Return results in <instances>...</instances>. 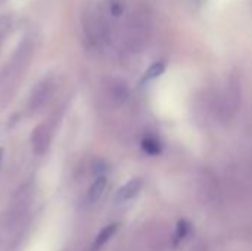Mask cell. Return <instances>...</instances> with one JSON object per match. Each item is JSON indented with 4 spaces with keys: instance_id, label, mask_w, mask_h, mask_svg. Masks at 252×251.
Wrapping results in <instances>:
<instances>
[{
    "instance_id": "cell-1",
    "label": "cell",
    "mask_w": 252,
    "mask_h": 251,
    "mask_svg": "<svg viewBox=\"0 0 252 251\" xmlns=\"http://www.w3.org/2000/svg\"><path fill=\"white\" fill-rule=\"evenodd\" d=\"M111 15L108 13L106 4L102 3H92L84 9L83 13V30L86 34V38L93 46L103 44L111 31Z\"/></svg>"
},
{
    "instance_id": "cell-2",
    "label": "cell",
    "mask_w": 252,
    "mask_h": 251,
    "mask_svg": "<svg viewBox=\"0 0 252 251\" xmlns=\"http://www.w3.org/2000/svg\"><path fill=\"white\" fill-rule=\"evenodd\" d=\"M32 53H34V41L30 38L24 40L15 50V53L12 55V58L9 59L0 75L3 86H12L19 80L21 74H24L25 68L28 67Z\"/></svg>"
},
{
    "instance_id": "cell-3",
    "label": "cell",
    "mask_w": 252,
    "mask_h": 251,
    "mask_svg": "<svg viewBox=\"0 0 252 251\" xmlns=\"http://www.w3.org/2000/svg\"><path fill=\"white\" fill-rule=\"evenodd\" d=\"M53 93H55V83L52 80H43L41 83H38L35 86V89H32V93H31L30 102H28V108L31 111L40 109L50 101Z\"/></svg>"
},
{
    "instance_id": "cell-4",
    "label": "cell",
    "mask_w": 252,
    "mask_h": 251,
    "mask_svg": "<svg viewBox=\"0 0 252 251\" xmlns=\"http://www.w3.org/2000/svg\"><path fill=\"white\" fill-rule=\"evenodd\" d=\"M31 143H32V151L37 155H43L47 152L49 145H50V132L44 124L37 126L32 130L31 135Z\"/></svg>"
},
{
    "instance_id": "cell-5",
    "label": "cell",
    "mask_w": 252,
    "mask_h": 251,
    "mask_svg": "<svg viewBox=\"0 0 252 251\" xmlns=\"http://www.w3.org/2000/svg\"><path fill=\"white\" fill-rule=\"evenodd\" d=\"M140 189H142V179L134 178V179H131L130 182H127V183L118 191L117 200H118V201H128V200L134 198V197L139 194Z\"/></svg>"
},
{
    "instance_id": "cell-6",
    "label": "cell",
    "mask_w": 252,
    "mask_h": 251,
    "mask_svg": "<svg viewBox=\"0 0 252 251\" xmlns=\"http://www.w3.org/2000/svg\"><path fill=\"white\" fill-rule=\"evenodd\" d=\"M118 231V223H111V225H108V226H105L99 234H97V237H96V240H94V244H93V250H99L100 247H103L114 235H115V232Z\"/></svg>"
},
{
    "instance_id": "cell-7",
    "label": "cell",
    "mask_w": 252,
    "mask_h": 251,
    "mask_svg": "<svg viewBox=\"0 0 252 251\" xmlns=\"http://www.w3.org/2000/svg\"><path fill=\"white\" fill-rule=\"evenodd\" d=\"M105 188H106V178H105V176L96 178V180L92 183V186H90V189H89V194H87L89 201H90V203H96V201L102 197Z\"/></svg>"
},
{
    "instance_id": "cell-8",
    "label": "cell",
    "mask_w": 252,
    "mask_h": 251,
    "mask_svg": "<svg viewBox=\"0 0 252 251\" xmlns=\"http://www.w3.org/2000/svg\"><path fill=\"white\" fill-rule=\"evenodd\" d=\"M142 149H143L148 155H152V157L159 155L161 151H162L159 141H158L157 138H154V136H148V138H145V139L142 141Z\"/></svg>"
},
{
    "instance_id": "cell-9",
    "label": "cell",
    "mask_w": 252,
    "mask_h": 251,
    "mask_svg": "<svg viewBox=\"0 0 252 251\" xmlns=\"http://www.w3.org/2000/svg\"><path fill=\"white\" fill-rule=\"evenodd\" d=\"M10 28H12V19H10V16L0 15V46H1L3 40L7 37Z\"/></svg>"
},
{
    "instance_id": "cell-10",
    "label": "cell",
    "mask_w": 252,
    "mask_h": 251,
    "mask_svg": "<svg viewBox=\"0 0 252 251\" xmlns=\"http://www.w3.org/2000/svg\"><path fill=\"white\" fill-rule=\"evenodd\" d=\"M165 70V64L164 62H155L154 65L149 67V70L145 74V80H154L157 77H159Z\"/></svg>"
},
{
    "instance_id": "cell-11",
    "label": "cell",
    "mask_w": 252,
    "mask_h": 251,
    "mask_svg": "<svg viewBox=\"0 0 252 251\" xmlns=\"http://www.w3.org/2000/svg\"><path fill=\"white\" fill-rule=\"evenodd\" d=\"M188 232H189V223L186 220H180L179 225H177V229H176V235H174L176 244L180 243L182 240H185V237L188 235Z\"/></svg>"
},
{
    "instance_id": "cell-12",
    "label": "cell",
    "mask_w": 252,
    "mask_h": 251,
    "mask_svg": "<svg viewBox=\"0 0 252 251\" xmlns=\"http://www.w3.org/2000/svg\"><path fill=\"white\" fill-rule=\"evenodd\" d=\"M1 157H3V149H0V161H1Z\"/></svg>"
},
{
    "instance_id": "cell-13",
    "label": "cell",
    "mask_w": 252,
    "mask_h": 251,
    "mask_svg": "<svg viewBox=\"0 0 252 251\" xmlns=\"http://www.w3.org/2000/svg\"><path fill=\"white\" fill-rule=\"evenodd\" d=\"M3 1H4V0H0V4H1V3H3Z\"/></svg>"
}]
</instances>
